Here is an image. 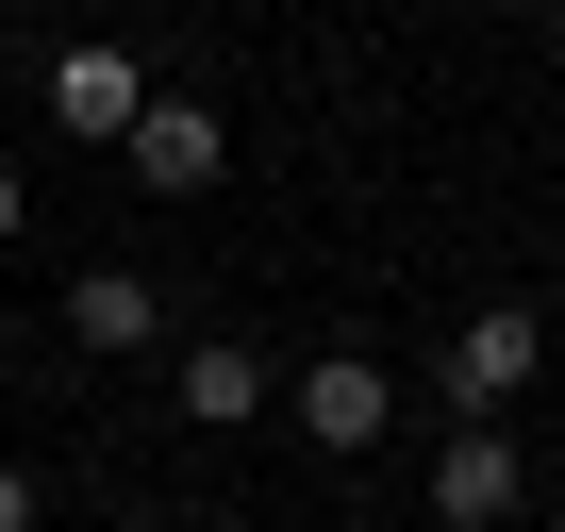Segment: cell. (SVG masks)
<instances>
[{
	"mask_svg": "<svg viewBox=\"0 0 565 532\" xmlns=\"http://www.w3.org/2000/svg\"><path fill=\"white\" fill-rule=\"evenodd\" d=\"M134 117H150V67H134L117 34H84V51H51V134H67V150H117Z\"/></svg>",
	"mask_w": 565,
	"mask_h": 532,
	"instance_id": "obj_5",
	"label": "cell"
},
{
	"mask_svg": "<svg viewBox=\"0 0 565 532\" xmlns=\"http://www.w3.org/2000/svg\"><path fill=\"white\" fill-rule=\"evenodd\" d=\"M167 532H233V515H167Z\"/></svg>",
	"mask_w": 565,
	"mask_h": 532,
	"instance_id": "obj_10",
	"label": "cell"
},
{
	"mask_svg": "<svg viewBox=\"0 0 565 532\" xmlns=\"http://www.w3.org/2000/svg\"><path fill=\"white\" fill-rule=\"evenodd\" d=\"M117 167H134L150 200H216V183H233V117H216V100H183V84H150V117L117 134Z\"/></svg>",
	"mask_w": 565,
	"mask_h": 532,
	"instance_id": "obj_3",
	"label": "cell"
},
{
	"mask_svg": "<svg viewBox=\"0 0 565 532\" xmlns=\"http://www.w3.org/2000/svg\"><path fill=\"white\" fill-rule=\"evenodd\" d=\"M282 416H300V449H333V466H366V449L399 433V366H383V350H317L300 383H282Z\"/></svg>",
	"mask_w": 565,
	"mask_h": 532,
	"instance_id": "obj_2",
	"label": "cell"
},
{
	"mask_svg": "<svg viewBox=\"0 0 565 532\" xmlns=\"http://www.w3.org/2000/svg\"><path fill=\"white\" fill-rule=\"evenodd\" d=\"M150 333H167V284H150V266H84V284H67V350L134 366Z\"/></svg>",
	"mask_w": 565,
	"mask_h": 532,
	"instance_id": "obj_7",
	"label": "cell"
},
{
	"mask_svg": "<svg viewBox=\"0 0 565 532\" xmlns=\"http://www.w3.org/2000/svg\"><path fill=\"white\" fill-rule=\"evenodd\" d=\"M18 233H34V167L0 150V249H18Z\"/></svg>",
	"mask_w": 565,
	"mask_h": 532,
	"instance_id": "obj_8",
	"label": "cell"
},
{
	"mask_svg": "<svg viewBox=\"0 0 565 532\" xmlns=\"http://www.w3.org/2000/svg\"><path fill=\"white\" fill-rule=\"evenodd\" d=\"M167 416H183V433H249V416H266V350H249V333H200V350L167 366Z\"/></svg>",
	"mask_w": 565,
	"mask_h": 532,
	"instance_id": "obj_6",
	"label": "cell"
},
{
	"mask_svg": "<svg viewBox=\"0 0 565 532\" xmlns=\"http://www.w3.org/2000/svg\"><path fill=\"white\" fill-rule=\"evenodd\" d=\"M34 515H51V499H34V466L0 449V532H34Z\"/></svg>",
	"mask_w": 565,
	"mask_h": 532,
	"instance_id": "obj_9",
	"label": "cell"
},
{
	"mask_svg": "<svg viewBox=\"0 0 565 532\" xmlns=\"http://www.w3.org/2000/svg\"><path fill=\"white\" fill-rule=\"evenodd\" d=\"M532 515V449L499 433V416H449V449H433V532H515Z\"/></svg>",
	"mask_w": 565,
	"mask_h": 532,
	"instance_id": "obj_4",
	"label": "cell"
},
{
	"mask_svg": "<svg viewBox=\"0 0 565 532\" xmlns=\"http://www.w3.org/2000/svg\"><path fill=\"white\" fill-rule=\"evenodd\" d=\"M532 383H548V300H482V317L449 333V366H433L449 416H515Z\"/></svg>",
	"mask_w": 565,
	"mask_h": 532,
	"instance_id": "obj_1",
	"label": "cell"
}]
</instances>
